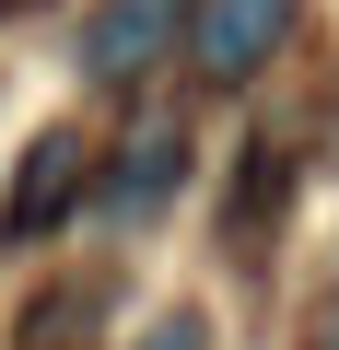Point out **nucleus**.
I'll return each instance as SVG.
<instances>
[{
	"instance_id": "obj_1",
	"label": "nucleus",
	"mask_w": 339,
	"mask_h": 350,
	"mask_svg": "<svg viewBox=\"0 0 339 350\" xmlns=\"http://www.w3.org/2000/svg\"><path fill=\"white\" fill-rule=\"evenodd\" d=\"M71 199H82V129H36L24 152H12V187H0V245H47L59 222H71Z\"/></svg>"
},
{
	"instance_id": "obj_2",
	"label": "nucleus",
	"mask_w": 339,
	"mask_h": 350,
	"mask_svg": "<svg viewBox=\"0 0 339 350\" xmlns=\"http://www.w3.org/2000/svg\"><path fill=\"white\" fill-rule=\"evenodd\" d=\"M292 12H304V0H188V70L199 82H258L281 59Z\"/></svg>"
},
{
	"instance_id": "obj_3",
	"label": "nucleus",
	"mask_w": 339,
	"mask_h": 350,
	"mask_svg": "<svg viewBox=\"0 0 339 350\" xmlns=\"http://www.w3.org/2000/svg\"><path fill=\"white\" fill-rule=\"evenodd\" d=\"M164 36H176V0H105L82 24V82H140Z\"/></svg>"
},
{
	"instance_id": "obj_4",
	"label": "nucleus",
	"mask_w": 339,
	"mask_h": 350,
	"mask_svg": "<svg viewBox=\"0 0 339 350\" xmlns=\"http://www.w3.org/2000/svg\"><path fill=\"white\" fill-rule=\"evenodd\" d=\"M176 175H188V129H140V140L117 152V175H105L94 199H105L117 222H152L164 199H176Z\"/></svg>"
},
{
	"instance_id": "obj_5",
	"label": "nucleus",
	"mask_w": 339,
	"mask_h": 350,
	"mask_svg": "<svg viewBox=\"0 0 339 350\" xmlns=\"http://www.w3.org/2000/svg\"><path fill=\"white\" fill-rule=\"evenodd\" d=\"M129 350H211V315H199V304H164V315H152Z\"/></svg>"
},
{
	"instance_id": "obj_6",
	"label": "nucleus",
	"mask_w": 339,
	"mask_h": 350,
	"mask_svg": "<svg viewBox=\"0 0 339 350\" xmlns=\"http://www.w3.org/2000/svg\"><path fill=\"white\" fill-rule=\"evenodd\" d=\"M316 350H339V315H327V327H316Z\"/></svg>"
}]
</instances>
